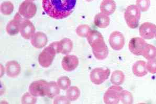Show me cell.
Segmentation results:
<instances>
[{
    "label": "cell",
    "mask_w": 156,
    "mask_h": 104,
    "mask_svg": "<svg viewBox=\"0 0 156 104\" xmlns=\"http://www.w3.org/2000/svg\"><path fill=\"white\" fill-rule=\"evenodd\" d=\"M76 0H43L44 11L52 19H61L73 13Z\"/></svg>",
    "instance_id": "6da1fadb"
},
{
    "label": "cell",
    "mask_w": 156,
    "mask_h": 104,
    "mask_svg": "<svg viewBox=\"0 0 156 104\" xmlns=\"http://www.w3.org/2000/svg\"><path fill=\"white\" fill-rule=\"evenodd\" d=\"M87 40L91 46L95 57L98 60H104L108 57V50L102 35L96 30H91Z\"/></svg>",
    "instance_id": "7a4b0ae2"
},
{
    "label": "cell",
    "mask_w": 156,
    "mask_h": 104,
    "mask_svg": "<svg viewBox=\"0 0 156 104\" xmlns=\"http://www.w3.org/2000/svg\"><path fill=\"white\" fill-rule=\"evenodd\" d=\"M140 17L141 11L136 5L128 6L125 11V19L127 26L132 29H135L139 26Z\"/></svg>",
    "instance_id": "3957f363"
},
{
    "label": "cell",
    "mask_w": 156,
    "mask_h": 104,
    "mask_svg": "<svg viewBox=\"0 0 156 104\" xmlns=\"http://www.w3.org/2000/svg\"><path fill=\"white\" fill-rule=\"evenodd\" d=\"M56 54L57 52L55 49L50 44L48 47L45 48L38 56V61L39 64L45 68L50 67Z\"/></svg>",
    "instance_id": "277c9868"
},
{
    "label": "cell",
    "mask_w": 156,
    "mask_h": 104,
    "mask_svg": "<svg viewBox=\"0 0 156 104\" xmlns=\"http://www.w3.org/2000/svg\"><path fill=\"white\" fill-rule=\"evenodd\" d=\"M123 88L119 86L113 85L108 88L103 97L105 104H119L121 100V94Z\"/></svg>",
    "instance_id": "5b68a950"
},
{
    "label": "cell",
    "mask_w": 156,
    "mask_h": 104,
    "mask_svg": "<svg viewBox=\"0 0 156 104\" xmlns=\"http://www.w3.org/2000/svg\"><path fill=\"white\" fill-rule=\"evenodd\" d=\"M110 75V70L102 68H97L93 69L90 73V78L91 82L95 85H101L108 80Z\"/></svg>",
    "instance_id": "8992f818"
},
{
    "label": "cell",
    "mask_w": 156,
    "mask_h": 104,
    "mask_svg": "<svg viewBox=\"0 0 156 104\" xmlns=\"http://www.w3.org/2000/svg\"><path fill=\"white\" fill-rule=\"evenodd\" d=\"M36 5L32 1H25L19 7V13L25 19H32L36 15Z\"/></svg>",
    "instance_id": "52a82bcc"
},
{
    "label": "cell",
    "mask_w": 156,
    "mask_h": 104,
    "mask_svg": "<svg viewBox=\"0 0 156 104\" xmlns=\"http://www.w3.org/2000/svg\"><path fill=\"white\" fill-rule=\"evenodd\" d=\"M48 82L45 80H38L33 82L29 87L30 93L34 96H46V89Z\"/></svg>",
    "instance_id": "ba28073f"
},
{
    "label": "cell",
    "mask_w": 156,
    "mask_h": 104,
    "mask_svg": "<svg viewBox=\"0 0 156 104\" xmlns=\"http://www.w3.org/2000/svg\"><path fill=\"white\" fill-rule=\"evenodd\" d=\"M147 45L144 38L134 37L130 39L128 44V48L130 52L136 56H140L143 54L145 47Z\"/></svg>",
    "instance_id": "9c48e42d"
},
{
    "label": "cell",
    "mask_w": 156,
    "mask_h": 104,
    "mask_svg": "<svg viewBox=\"0 0 156 104\" xmlns=\"http://www.w3.org/2000/svg\"><path fill=\"white\" fill-rule=\"evenodd\" d=\"M50 45L54 47L57 54L61 53L63 54H68L73 49V41L68 38H63L60 41L54 42Z\"/></svg>",
    "instance_id": "30bf717a"
},
{
    "label": "cell",
    "mask_w": 156,
    "mask_h": 104,
    "mask_svg": "<svg viewBox=\"0 0 156 104\" xmlns=\"http://www.w3.org/2000/svg\"><path fill=\"white\" fill-rule=\"evenodd\" d=\"M109 43L113 50L116 51L122 50L125 45L124 36L121 32H113L110 35Z\"/></svg>",
    "instance_id": "8fae6325"
},
{
    "label": "cell",
    "mask_w": 156,
    "mask_h": 104,
    "mask_svg": "<svg viewBox=\"0 0 156 104\" xmlns=\"http://www.w3.org/2000/svg\"><path fill=\"white\" fill-rule=\"evenodd\" d=\"M156 31V25L150 22H145L142 24L139 29L141 37L148 40L153 39L155 37Z\"/></svg>",
    "instance_id": "7c38bea8"
},
{
    "label": "cell",
    "mask_w": 156,
    "mask_h": 104,
    "mask_svg": "<svg viewBox=\"0 0 156 104\" xmlns=\"http://www.w3.org/2000/svg\"><path fill=\"white\" fill-rule=\"evenodd\" d=\"M20 32L23 38L29 39L32 37L35 32V27L33 24L27 19H23L20 25Z\"/></svg>",
    "instance_id": "4fadbf2b"
},
{
    "label": "cell",
    "mask_w": 156,
    "mask_h": 104,
    "mask_svg": "<svg viewBox=\"0 0 156 104\" xmlns=\"http://www.w3.org/2000/svg\"><path fill=\"white\" fill-rule=\"evenodd\" d=\"M23 19L20 15V14L17 13L15 14L14 19L9 21L8 23L6 30L7 33L9 35L14 36L19 33L20 29V25Z\"/></svg>",
    "instance_id": "5bb4252c"
},
{
    "label": "cell",
    "mask_w": 156,
    "mask_h": 104,
    "mask_svg": "<svg viewBox=\"0 0 156 104\" xmlns=\"http://www.w3.org/2000/svg\"><path fill=\"white\" fill-rule=\"evenodd\" d=\"M62 67L65 71L67 72L73 71L76 69L79 64V59L74 55H67L62 59Z\"/></svg>",
    "instance_id": "9a60e30c"
},
{
    "label": "cell",
    "mask_w": 156,
    "mask_h": 104,
    "mask_svg": "<svg viewBox=\"0 0 156 104\" xmlns=\"http://www.w3.org/2000/svg\"><path fill=\"white\" fill-rule=\"evenodd\" d=\"M32 46L37 49H41L46 46L48 43L46 35L42 32H37L34 33L31 38Z\"/></svg>",
    "instance_id": "2e32d148"
},
{
    "label": "cell",
    "mask_w": 156,
    "mask_h": 104,
    "mask_svg": "<svg viewBox=\"0 0 156 104\" xmlns=\"http://www.w3.org/2000/svg\"><path fill=\"white\" fill-rule=\"evenodd\" d=\"M21 66L17 62L10 61L6 64V73L9 77L15 78L21 72Z\"/></svg>",
    "instance_id": "e0dca14e"
},
{
    "label": "cell",
    "mask_w": 156,
    "mask_h": 104,
    "mask_svg": "<svg viewBox=\"0 0 156 104\" xmlns=\"http://www.w3.org/2000/svg\"><path fill=\"white\" fill-rule=\"evenodd\" d=\"M100 8L101 13L108 16L115 12L116 5L114 0H103L101 3Z\"/></svg>",
    "instance_id": "ac0fdd59"
},
{
    "label": "cell",
    "mask_w": 156,
    "mask_h": 104,
    "mask_svg": "<svg viewBox=\"0 0 156 104\" xmlns=\"http://www.w3.org/2000/svg\"><path fill=\"white\" fill-rule=\"evenodd\" d=\"M146 63L143 60H138L134 63L132 67V71L134 75L137 77H143L147 75L148 71Z\"/></svg>",
    "instance_id": "d6986e66"
},
{
    "label": "cell",
    "mask_w": 156,
    "mask_h": 104,
    "mask_svg": "<svg viewBox=\"0 0 156 104\" xmlns=\"http://www.w3.org/2000/svg\"><path fill=\"white\" fill-rule=\"evenodd\" d=\"M94 23L99 28H106L110 25V17L103 13H98L95 16Z\"/></svg>",
    "instance_id": "ffe728a7"
},
{
    "label": "cell",
    "mask_w": 156,
    "mask_h": 104,
    "mask_svg": "<svg viewBox=\"0 0 156 104\" xmlns=\"http://www.w3.org/2000/svg\"><path fill=\"white\" fill-rule=\"evenodd\" d=\"M60 93V88L55 82H49L47 84L46 96L49 99H54Z\"/></svg>",
    "instance_id": "44dd1931"
},
{
    "label": "cell",
    "mask_w": 156,
    "mask_h": 104,
    "mask_svg": "<svg viewBox=\"0 0 156 104\" xmlns=\"http://www.w3.org/2000/svg\"><path fill=\"white\" fill-rule=\"evenodd\" d=\"M110 81L114 85L119 86L122 85L125 81L124 73L120 70L114 71L112 74Z\"/></svg>",
    "instance_id": "7402d4cb"
},
{
    "label": "cell",
    "mask_w": 156,
    "mask_h": 104,
    "mask_svg": "<svg viewBox=\"0 0 156 104\" xmlns=\"http://www.w3.org/2000/svg\"><path fill=\"white\" fill-rule=\"evenodd\" d=\"M142 55L145 59L148 60L156 58V47L151 44H147L146 46L145 47Z\"/></svg>",
    "instance_id": "603a6c76"
},
{
    "label": "cell",
    "mask_w": 156,
    "mask_h": 104,
    "mask_svg": "<svg viewBox=\"0 0 156 104\" xmlns=\"http://www.w3.org/2000/svg\"><path fill=\"white\" fill-rule=\"evenodd\" d=\"M80 95V89L75 86L69 88L66 92V97L70 102L77 100Z\"/></svg>",
    "instance_id": "cb8c5ba5"
},
{
    "label": "cell",
    "mask_w": 156,
    "mask_h": 104,
    "mask_svg": "<svg viewBox=\"0 0 156 104\" xmlns=\"http://www.w3.org/2000/svg\"><path fill=\"white\" fill-rule=\"evenodd\" d=\"M14 5L10 1L3 2L1 5V12L5 15H9L13 13L14 11Z\"/></svg>",
    "instance_id": "d4e9b609"
},
{
    "label": "cell",
    "mask_w": 156,
    "mask_h": 104,
    "mask_svg": "<svg viewBox=\"0 0 156 104\" xmlns=\"http://www.w3.org/2000/svg\"><path fill=\"white\" fill-rule=\"evenodd\" d=\"M91 28L87 25H81L76 29V33L81 37H87L91 31Z\"/></svg>",
    "instance_id": "484cf974"
},
{
    "label": "cell",
    "mask_w": 156,
    "mask_h": 104,
    "mask_svg": "<svg viewBox=\"0 0 156 104\" xmlns=\"http://www.w3.org/2000/svg\"><path fill=\"white\" fill-rule=\"evenodd\" d=\"M57 84L60 89L66 90L68 89L70 86L71 81L68 76H61L58 79Z\"/></svg>",
    "instance_id": "4316f807"
},
{
    "label": "cell",
    "mask_w": 156,
    "mask_h": 104,
    "mask_svg": "<svg viewBox=\"0 0 156 104\" xmlns=\"http://www.w3.org/2000/svg\"><path fill=\"white\" fill-rule=\"evenodd\" d=\"M121 100L123 104H131L133 102V97L129 92L123 90L121 93Z\"/></svg>",
    "instance_id": "83f0119b"
},
{
    "label": "cell",
    "mask_w": 156,
    "mask_h": 104,
    "mask_svg": "<svg viewBox=\"0 0 156 104\" xmlns=\"http://www.w3.org/2000/svg\"><path fill=\"white\" fill-rule=\"evenodd\" d=\"M21 101L23 104H34L37 102V99L30 93H26L22 97Z\"/></svg>",
    "instance_id": "f1b7e54d"
},
{
    "label": "cell",
    "mask_w": 156,
    "mask_h": 104,
    "mask_svg": "<svg viewBox=\"0 0 156 104\" xmlns=\"http://www.w3.org/2000/svg\"><path fill=\"white\" fill-rule=\"evenodd\" d=\"M150 5V0H136V5L140 8V11L143 12L147 11Z\"/></svg>",
    "instance_id": "f546056e"
},
{
    "label": "cell",
    "mask_w": 156,
    "mask_h": 104,
    "mask_svg": "<svg viewBox=\"0 0 156 104\" xmlns=\"http://www.w3.org/2000/svg\"><path fill=\"white\" fill-rule=\"evenodd\" d=\"M146 66H147V70L148 72L152 75L156 74V58L149 60L146 63Z\"/></svg>",
    "instance_id": "4dcf8cb0"
},
{
    "label": "cell",
    "mask_w": 156,
    "mask_h": 104,
    "mask_svg": "<svg viewBox=\"0 0 156 104\" xmlns=\"http://www.w3.org/2000/svg\"><path fill=\"white\" fill-rule=\"evenodd\" d=\"M70 101L68 99L67 97L63 96H59L56 97L54 100L55 104H70Z\"/></svg>",
    "instance_id": "1f68e13d"
},
{
    "label": "cell",
    "mask_w": 156,
    "mask_h": 104,
    "mask_svg": "<svg viewBox=\"0 0 156 104\" xmlns=\"http://www.w3.org/2000/svg\"><path fill=\"white\" fill-rule=\"evenodd\" d=\"M86 1H87V2H90V1H92L93 0H86Z\"/></svg>",
    "instance_id": "d6a6232c"
},
{
    "label": "cell",
    "mask_w": 156,
    "mask_h": 104,
    "mask_svg": "<svg viewBox=\"0 0 156 104\" xmlns=\"http://www.w3.org/2000/svg\"><path fill=\"white\" fill-rule=\"evenodd\" d=\"M26 1H34L35 0H26Z\"/></svg>",
    "instance_id": "836d02e7"
},
{
    "label": "cell",
    "mask_w": 156,
    "mask_h": 104,
    "mask_svg": "<svg viewBox=\"0 0 156 104\" xmlns=\"http://www.w3.org/2000/svg\"><path fill=\"white\" fill-rule=\"evenodd\" d=\"M155 37H156V33H155Z\"/></svg>",
    "instance_id": "e575fe53"
}]
</instances>
